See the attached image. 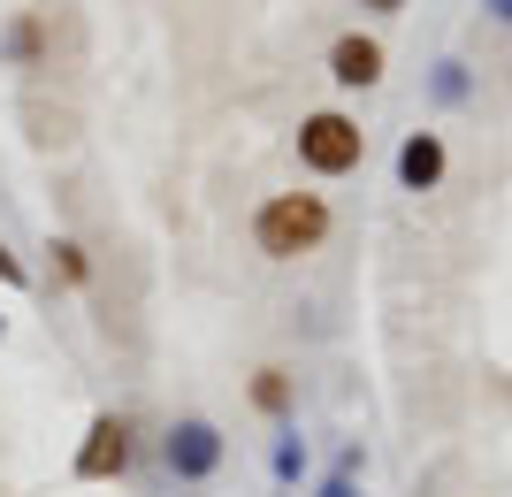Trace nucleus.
<instances>
[{
    "mask_svg": "<svg viewBox=\"0 0 512 497\" xmlns=\"http://www.w3.org/2000/svg\"><path fill=\"white\" fill-rule=\"evenodd\" d=\"M321 238H329V199H321V192H276V199H260L253 245H260L268 260L321 253Z\"/></svg>",
    "mask_w": 512,
    "mask_h": 497,
    "instance_id": "obj_1",
    "label": "nucleus"
},
{
    "mask_svg": "<svg viewBox=\"0 0 512 497\" xmlns=\"http://www.w3.org/2000/svg\"><path fill=\"white\" fill-rule=\"evenodd\" d=\"M360 161H367V130L352 123V115L321 108V115H306V123H299V169H314V176H352Z\"/></svg>",
    "mask_w": 512,
    "mask_h": 497,
    "instance_id": "obj_2",
    "label": "nucleus"
},
{
    "mask_svg": "<svg viewBox=\"0 0 512 497\" xmlns=\"http://www.w3.org/2000/svg\"><path fill=\"white\" fill-rule=\"evenodd\" d=\"M222 459H230V436L214 429V421H199V413H184V421L161 429V467H169V482H214Z\"/></svg>",
    "mask_w": 512,
    "mask_h": 497,
    "instance_id": "obj_3",
    "label": "nucleus"
},
{
    "mask_svg": "<svg viewBox=\"0 0 512 497\" xmlns=\"http://www.w3.org/2000/svg\"><path fill=\"white\" fill-rule=\"evenodd\" d=\"M130 452H138V436H130L123 413H100L85 429V444H77V482H115L130 467Z\"/></svg>",
    "mask_w": 512,
    "mask_h": 497,
    "instance_id": "obj_4",
    "label": "nucleus"
},
{
    "mask_svg": "<svg viewBox=\"0 0 512 497\" xmlns=\"http://www.w3.org/2000/svg\"><path fill=\"white\" fill-rule=\"evenodd\" d=\"M329 77H337L344 92L383 85V39H367V31H344V39L329 46Z\"/></svg>",
    "mask_w": 512,
    "mask_h": 497,
    "instance_id": "obj_5",
    "label": "nucleus"
},
{
    "mask_svg": "<svg viewBox=\"0 0 512 497\" xmlns=\"http://www.w3.org/2000/svg\"><path fill=\"white\" fill-rule=\"evenodd\" d=\"M398 184L406 192H436L444 184V138L436 130H413L406 146H398Z\"/></svg>",
    "mask_w": 512,
    "mask_h": 497,
    "instance_id": "obj_6",
    "label": "nucleus"
},
{
    "mask_svg": "<svg viewBox=\"0 0 512 497\" xmlns=\"http://www.w3.org/2000/svg\"><path fill=\"white\" fill-rule=\"evenodd\" d=\"M8 62L16 69H46V16L39 8H23V16L8 23Z\"/></svg>",
    "mask_w": 512,
    "mask_h": 497,
    "instance_id": "obj_7",
    "label": "nucleus"
},
{
    "mask_svg": "<svg viewBox=\"0 0 512 497\" xmlns=\"http://www.w3.org/2000/svg\"><path fill=\"white\" fill-rule=\"evenodd\" d=\"M253 413L291 421V368H260V375H253Z\"/></svg>",
    "mask_w": 512,
    "mask_h": 497,
    "instance_id": "obj_8",
    "label": "nucleus"
},
{
    "mask_svg": "<svg viewBox=\"0 0 512 497\" xmlns=\"http://www.w3.org/2000/svg\"><path fill=\"white\" fill-rule=\"evenodd\" d=\"M46 253H54V276H62V283H77V291L92 283V260H85V245H77V238H54Z\"/></svg>",
    "mask_w": 512,
    "mask_h": 497,
    "instance_id": "obj_9",
    "label": "nucleus"
},
{
    "mask_svg": "<svg viewBox=\"0 0 512 497\" xmlns=\"http://www.w3.org/2000/svg\"><path fill=\"white\" fill-rule=\"evenodd\" d=\"M299 475H306V436L283 429V436H276V482H299Z\"/></svg>",
    "mask_w": 512,
    "mask_h": 497,
    "instance_id": "obj_10",
    "label": "nucleus"
},
{
    "mask_svg": "<svg viewBox=\"0 0 512 497\" xmlns=\"http://www.w3.org/2000/svg\"><path fill=\"white\" fill-rule=\"evenodd\" d=\"M436 100H467V69H459V62L436 69Z\"/></svg>",
    "mask_w": 512,
    "mask_h": 497,
    "instance_id": "obj_11",
    "label": "nucleus"
},
{
    "mask_svg": "<svg viewBox=\"0 0 512 497\" xmlns=\"http://www.w3.org/2000/svg\"><path fill=\"white\" fill-rule=\"evenodd\" d=\"M0 283H8V291H31V268H23L8 245H0Z\"/></svg>",
    "mask_w": 512,
    "mask_h": 497,
    "instance_id": "obj_12",
    "label": "nucleus"
},
{
    "mask_svg": "<svg viewBox=\"0 0 512 497\" xmlns=\"http://www.w3.org/2000/svg\"><path fill=\"white\" fill-rule=\"evenodd\" d=\"M314 497H360V475H329V482H321Z\"/></svg>",
    "mask_w": 512,
    "mask_h": 497,
    "instance_id": "obj_13",
    "label": "nucleus"
},
{
    "mask_svg": "<svg viewBox=\"0 0 512 497\" xmlns=\"http://www.w3.org/2000/svg\"><path fill=\"white\" fill-rule=\"evenodd\" d=\"M360 8H375V16H398V8H406V0H360Z\"/></svg>",
    "mask_w": 512,
    "mask_h": 497,
    "instance_id": "obj_14",
    "label": "nucleus"
},
{
    "mask_svg": "<svg viewBox=\"0 0 512 497\" xmlns=\"http://www.w3.org/2000/svg\"><path fill=\"white\" fill-rule=\"evenodd\" d=\"M490 16H497V23H512V0H490Z\"/></svg>",
    "mask_w": 512,
    "mask_h": 497,
    "instance_id": "obj_15",
    "label": "nucleus"
},
{
    "mask_svg": "<svg viewBox=\"0 0 512 497\" xmlns=\"http://www.w3.org/2000/svg\"><path fill=\"white\" fill-rule=\"evenodd\" d=\"M0 337H8V314H0Z\"/></svg>",
    "mask_w": 512,
    "mask_h": 497,
    "instance_id": "obj_16",
    "label": "nucleus"
}]
</instances>
